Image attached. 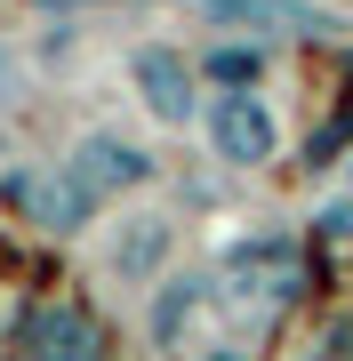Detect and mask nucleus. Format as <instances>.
Wrapping results in <instances>:
<instances>
[{"instance_id":"f257e3e1","label":"nucleus","mask_w":353,"mask_h":361,"mask_svg":"<svg viewBox=\"0 0 353 361\" xmlns=\"http://www.w3.org/2000/svg\"><path fill=\"white\" fill-rule=\"evenodd\" d=\"M209 153H217L225 169H265V161L281 153V121H273V104L249 97L241 80H233V89L209 104Z\"/></svg>"},{"instance_id":"9b49d317","label":"nucleus","mask_w":353,"mask_h":361,"mask_svg":"<svg viewBox=\"0 0 353 361\" xmlns=\"http://www.w3.org/2000/svg\"><path fill=\"white\" fill-rule=\"evenodd\" d=\"M0 80H8V56H0Z\"/></svg>"},{"instance_id":"6e6552de","label":"nucleus","mask_w":353,"mask_h":361,"mask_svg":"<svg viewBox=\"0 0 353 361\" xmlns=\"http://www.w3.org/2000/svg\"><path fill=\"white\" fill-rule=\"evenodd\" d=\"M25 209H32V225H49V233H80L105 201H97L89 185H80L73 169L56 161V177H25Z\"/></svg>"},{"instance_id":"423d86ee","label":"nucleus","mask_w":353,"mask_h":361,"mask_svg":"<svg viewBox=\"0 0 353 361\" xmlns=\"http://www.w3.org/2000/svg\"><path fill=\"white\" fill-rule=\"evenodd\" d=\"M25 345H32V353L89 361V353H105V329H97V313H89V305L56 297V305H32V313H25Z\"/></svg>"},{"instance_id":"9d476101","label":"nucleus","mask_w":353,"mask_h":361,"mask_svg":"<svg viewBox=\"0 0 353 361\" xmlns=\"http://www.w3.org/2000/svg\"><path fill=\"white\" fill-rule=\"evenodd\" d=\"M209 73H217V80H241V89H249V80H257V49H217V56H209Z\"/></svg>"},{"instance_id":"7ed1b4c3","label":"nucleus","mask_w":353,"mask_h":361,"mask_svg":"<svg viewBox=\"0 0 353 361\" xmlns=\"http://www.w3.org/2000/svg\"><path fill=\"white\" fill-rule=\"evenodd\" d=\"M65 169L89 185L97 201H120V193H137V185L153 177V153H144L137 137H120V129H89V137L73 145V161H65Z\"/></svg>"},{"instance_id":"1a4fd4ad","label":"nucleus","mask_w":353,"mask_h":361,"mask_svg":"<svg viewBox=\"0 0 353 361\" xmlns=\"http://www.w3.org/2000/svg\"><path fill=\"white\" fill-rule=\"evenodd\" d=\"M201 16L217 25H297V32H345V16L329 8H305V0H193Z\"/></svg>"},{"instance_id":"0eeeda50","label":"nucleus","mask_w":353,"mask_h":361,"mask_svg":"<svg viewBox=\"0 0 353 361\" xmlns=\"http://www.w3.org/2000/svg\"><path fill=\"white\" fill-rule=\"evenodd\" d=\"M201 313H209V281L201 273H161L153 305H144V329H153V345H185V337L201 329Z\"/></svg>"},{"instance_id":"f03ea898","label":"nucleus","mask_w":353,"mask_h":361,"mask_svg":"<svg viewBox=\"0 0 353 361\" xmlns=\"http://www.w3.org/2000/svg\"><path fill=\"white\" fill-rule=\"evenodd\" d=\"M129 80H137L144 113H153L161 129H185V121L201 113V97H193V65H185V49H161V40H144V49H129Z\"/></svg>"},{"instance_id":"39448f33","label":"nucleus","mask_w":353,"mask_h":361,"mask_svg":"<svg viewBox=\"0 0 353 361\" xmlns=\"http://www.w3.org/2000/svg\"><path fill=\"white\" fill-rule=\"evenodd\" d=\"M177 257V225L161 209H129L113 233H105V273L113 281H161Z\"/></svg>"},{"instance_id":"20e7f679","label":"nucleus","mask_w":353,"mask_h":361,"mask_svg":"<svg viewBox=\"0 0 353 361\" xmlns=\"http://www.w3.org/2000/svg\"><path fill=\"white\" fill-rule=\"evenodd\" d=\"M225 281L233 297H265V305H281V297H297V241H281V233H249V241L225 249Z\"/></svg>"}]
</instances>
